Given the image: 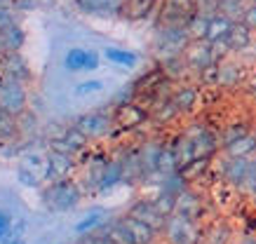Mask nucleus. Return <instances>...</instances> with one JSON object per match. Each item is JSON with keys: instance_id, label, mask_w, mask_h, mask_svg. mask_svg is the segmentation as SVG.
Returning <instances> with one entry per match:
<instances>
[{"instance_id": "27", "label": "nucleus", "mask_w": 256, "mask_h": 244, "mask_svg": "<svg viewBox=\"0 0 256 244\" xmlns=\"http://www.w3.org/2000/svg\"><path fill=\"white\" fill-rule=\"evenodd\" d=\"M16 122H19V134L22 136H26V134L33 136L38 132V122H36V115H33V113H26V110H24L22 115L16 118Z\"/></svg>"}, {"instance_id": "5", "label": "nucleus", "mask_w": 256, "mask_h": 244, "mask_svg": "<svg viewBox=\"0 0 256 244\" xmlns=\"http://www.w3.org/2000/svg\"><path fill=\"white\" fill-rule=\"evenodd\" d=\"M116 127L122 129V132H134L139 129L141 125H146L150 120V110L148 106H141V101H130V103H122L116 108Z\"/></svg>"}, {"instance_id": "17", "label": "nucleus", "mask_w": 256, "mask_h": 244, "mask_svg": "<svg viewBox=\"0 0 256 244\" xmlns=\"http://www.w3.org/2000/svg\"><path fill=\"white\" fill-rule=\"evenodd\" d=\"M80 9H85L90 14L96 16H110L124 9V0H78Z\"/></svg>"}, {"instance_id": "22", "label": "nucleus", "mask_w": 256, "mask_h": 244, "mask_svg": "<svg viewBox=\"0 0 256 244\" xmlns=\"http://www.w3.org/2000/svg\"><path fill=\"white\" fill-rule=\"evenodd\" d=\"M230 237H233L230 226L224 223V221H216V223H212L210 228L202 233V242L200 244H228L230 242Z\"/></svg>"}, {"instance_id": "4", "label": "nucleus", "mask_w": 256, "mask_h": 244, "mask_svg": "<svg viewBox=\"0 0 256 244\" xmlns=\"http://www.w3.org/2000/svg\"><path fill=\"white\" fill-rule=\"evenodd\" d=\"M26 103H28V94H26V87H24L22 80L12 78L0 68V108L8 110L10 115H22L26 110Z\"/></svg>"}, {"instance_id": "12", "label": "nucleus", "mask_w": 256, "mask_h": 244, "mask_svg": "<svg viewBox=\"0 0 256 244\" xmlns=\"http://www.w3.org/2000/svg\"><path fill=\"white\" fill-rule=\"evenodd\" d=\"M99 54L94 52V49H82V47H73L66 52L64 56V66L68 68V71L78 73V71H96L99 68Z\"/></svg>"}, {"instance_id": "20", "label": "nucleus", "mask_w": 256, "mask_h": 244, "mask_svg": "<svg viewBox=\"0 0 256 244\" xmlns=\"http://www.w3.org/2000/svg\"><path fill=\"white\" fill-rule=\"evenodd\" d=\"M0 68L8 73V75H12V78L22 80V82H26V80L31 78V71H28V63L22 59V54L16 52V54H8L0 59Z\"/></svg>"}, {"instance_id": "31", "label": "nucleus", "mask_w": 256, "mask_h": 244, "mask_svg": "<svg viewBox=\"0 0 256 244\" xmlns=\"http://www.w3.org/2000/svg\"><path fill=\"white\" fill-rule=\"evenodd\" d=\"M12 235V216L0 209V242H10Z\"/></svg>"}, {"instance_id": "33", "label": "nucleus", "mask_w": 256, "mask_h": 244, "mask_svg": "<svg viewBox=\"0 0 256 244\" xmlns=\"http://www.w3.org/2000/svg\"><path fill=\"white\" fill-rule=\"evenodd\" d=\"M247 82V89L252 92V94H256V78H249V80H244Z\"/></svg>"}, {"instance_id": "35", "label": "nucleus", "mask_w": 256, "mask_h": 244, "mask_svg": "<svg viewBox=\"0 0 256 244\" xmlns=\"http://www.w3.org/2000/svg\"><path fill=\"white\" fill-rule=\"evenodd\" d=\"M254 132H256V127H254Z\"/></svg>"}, {"instance_id": "9", "label": "nucleus", "mask_w": 256, "mask_h": 244, "mask_svg": "<svg viewBox=\"0 0 256 244\" xmlns=\"http://www.w3.org/2000/svg\"><path fill=\"white\" fill-rule=\"evenodd\" d=\"M76 169V155L59 153V150H47V167H45V183L68 179Z\"/></svg>"}, {"instance_id": "21", "label": "nucleus", "mask_w": 256, "mask_h": 244, "mask_svg": "<svg viewBox=\"0 0 256 244\" xmlns=\"http://www.w3.org/2000/svg\"><path fill=\"white\" fill-rule=\"evenodd\" d=\"M101 230H106V235L113 240V244H136L134 242V237H132V233H130V228L124 226L122 216L108 219L104 226H101Z\"/></svg>"}, {"instance_id": "24", "label": "nucleus", "mask_w": 256, "mask_h": 244, "mask_svg": "<svg viewBox=\"0 0 256 244\" xmlns=\"http://www.w3.org/2000/svg\"><path fill=\"white\" fill-rule=\"evenodd\" d=\"M156 2L158 0H127L124 2V12H127L130 19H144V16H148L153 12Z\"/></svg>"}, {"instance_id": "25", "label": "nucleus", "mask_w": 256, "mask_h": 244, "mask_svg": "<svg viewBox=\"0 0 256 244\" xmlns=\"http://www.w3.org/2000/svg\"><path fill=\"white\" fill-rule=\"evenodd\" d=\"M252 129H249L247 125H228L218 134V139H221V150H226L228 146H233V143H238L242 139V136H247Z\"/></svg>"}, {"instance_id": "1", "label": "nucleus", "mask_w": 256, "mask_h": 244, "mask_svg": "<svg viewBox=\"0 0 256 244\" xmlns=\"http://www.w3.org/2000/svg\"><path fill=\"white\" fill-rule=\"evenodd\" d=\"M82 186L73 179H59V181H50L42 188V205L54 214H64V212H70L80 205L82 200Z\"/></svg>"}, {"instance_id": "16", "label": "nucleus", "mask_w": 256, "mask_h": 244, "mask_svg": "<svg viewBox=\"0 0 256 244\" xmlns=\"http://www.w3.org/2000/svg\"><path fill=\"white\" fill-rule=\"evenodd\" d=\"M172 101L176 103V108L181 110V115H188L198 108L200 103V89L195 85H178L172 92Z\"/></svg>"}, {"instance_id": "32", "label": "nucleus", "mask_w": 256, "mask_h": 244, "mask_svg": "<svg viewBox=\"0 0 256 244\" xmlns=\"http://www.w3.org/2000/svg\"><path fill=\"white\" fill-rule=\"evenodd\" d=\"M240 21L244 26H249L252 31H256V2H254V5H247V7H244Z\"/></svg>"}, {"instance_id": "19", "label": "nucleus", "mask_w": 256, "mask_h": 244, "mask_svg": "<svg viewBox=\"0 0 256 244\" xmlns=\"http://www.w3.org/2000/svg\"><path fill=\"white\" fill-rule=\"evenodd\" d=\"M244 82V73L238 63L233 61H218V78H216V87H238Z\"/></svg>"}, {"instance_id": "6", "label": "nucleus", "mask_w": 256, "mask_h": 244, "mask_svg": "<svg viewBox=\"0 0 256 244\" xmlns=\"http://www.w3.org/2000/svg\"><path fill=\"white\" fill-rule=\"evenodd\" d=\"M184 59H186V63L190 66V71H198V75H200V71H204L207 66L218 61L216 52H214V45H212L210 40H190L188 47L184 49Z\"/></svg>"}, {"instance_id": "28", "label": "nucleus", "mask_w": 256, "mask_h": 244, "mask_svg": "<svg viewBox=\"0 0 256 244\" xmlns=\"http://www.w3.org/2000/svg\"><path fill=\"white\" fill-rule=\"evenodd\" d=\"M78 244H113L108 235H106V230H94V233H87V235H80Z\"/></svg>"}, {"instance_id": "34", "label": "nucleus", "mask_w": 256, "mask_h": 244, "mask_svg": "<svg viewBox=\"0 0 256 244\" xmlns=\"http://www.w3.org/2000/svg\"><path fill=\"white\" fill-rule=\"evenodd\" d=\"M8 244H26V242H24V240H10Z\"/></svg>"}, {"instance_id": "2", "label": "nucleus", "mask_w": 256, "mask_h": 244, "mask_svg": "<svg viewBox=\"0 0 256 244\" xmlns=\"http://www.w3.org/2000/svg\"><path fill=\"white\" fill-rule=\"evenodd\" d=\"M202 233L204 230L200 228V221L181 216V214H172L162 230L164 240L170 244H200Z\"/></svg>"}, {"instance_id": "29", "label": "nucleus", "mask_w": 256, "mask_h": 244, "mask_svg": "<svg viewBox=\"0 0 256 244\" xmlns=\"http://www.w3.org/2000/svg\"><path fill=\"white\" fill-rule=\"evenodd\" d=\"M104 89V80H85L76 85V94L78 96H87V94H96Z\"/></svg>"}, {"instance_id": "10", "label": "nucleus", "mask_w": 256, "mask_h": 244, "mask_svg": "<svg viewBox=\"0 0 256 244\" xmlns=\"http://www.w3.org/2000/svg\"><path fill=\"white\" fill-rule=\"evenodd\" d=\"M127 214H132V216H136V219L146 221L148 226H153V228L160 230V233L164 230V223H167V219H170V216H164V214L153 205L150 197H139V200H134L132 205H130V209H127Z\"/></svg>"}, {"instance_id": "8", "label": "nucleus", "mask_w": 256, "mask_h": 244, "mask_svg": "<svg viewBox=\"0 0 256 244\" xmlns=\"http://www.w3.org/2000/svg\"><path fill=\"white\" fill-rule=\"evenodd\" d=\"M247 167H249V158H235V155H228L226 153L224 158L218 160V179L226 181L233 188H240L244 176H247Z\"/></svg>"}, {"instance_id": "14", "label": "nucleus", "mask_w": 256, "mask_h": 244, "mask_svg": "<svg viewBox=\"0 0 256 244\" xmlns=\"http://www.w3.org/2000/svg\"><path fill=\"white\" fill-rule=\"evenodd\" d=\"M122 221H124V226L130 228V233H132V237H134V242L136 244H156L160 230H156L153 226H148L146 221L136 219V216H132V214H122Z\"/></svg>"}, {"instance_id": "11", "label": "nucleus", "mask_w": 256, "mask_h": 244, "mask_svg": "<svg viewBox=\"0 0 256 244\" xmlns=\"http://www.w3.org/2000/svg\"><path fill=\"white\" fill-rule=\"evenodd\" d=\"M108 162H110L108 155H92L87 160L85 174H82V190L85 193H99L101 190V181H104Z\"/></svg>"}, {"instance_id": "7", "label": "nucleus", "mask_w": 256, "mask_h": 244, "mask_svg": "<svg viewBox=\"0 0 256 244\" xmlns=\"http://www.w3.org/2000/svg\"><path fill=\"white\" fill-rule=\"evenodd\" d=\"M186 134L193 139V146H195V158H210L221 148V139H218L214 132H212L210 127L200 125V122H195L186 129Z\"/></svg>"}, {"instance_id": "30", "label": "nucleus", "mask_w": 256, "mask_h": 244, "mask_svg": "<svg viewBox=\"0 0 256 244\" xmlns=\"http://www.w3.org/2000/svg\"><path fill=\"white\" fill-rule=\"evenodd\" d=\"M16 174H19V181H22L24 186H28V188H40V186L45 183L42 179H40V176H36V174L28 172V169H26V167H22V165H19Z\"/></svg>"}, {"instance_id": "18", "label": "nucleus", "mask_w": 256, "mask_h": 244, "mask_svg": "<svg viewBox=\"0 0 256 244\" xmlns=\"http://www.w3.org/2000/svg\"><path fill=\"white\" fill-rule=\"evenodd\" d=\"M110 216H108V212L106 209H92V212H87L82 219L73 226V233L76 235H87V233H94V230H99L106 221H108Z\"/></svg>"}, {"instance_id": "13", "label": "nucleus", "mask_w": 256, "mask_h": 244, "mask_svg": "<svg viewBox=\"0 0 256 244\" xmlns=\"http://www.w3.org/2000/svg\"><path fill=\"white\" fill-rule=\"evenodd\" d=\"M24 47V31L16 21H10L0 28V59L8 54H16Z\"/></svg>"}, {"instance_id": "15", "label": "nucleus", "mask_w": 256, "mask_h": 244, "mask_svg": "<svg viewBox=\"0 0 256 244\" xmlns=\"http://www.w3.org/2000/svg\"><path fill=\"white\" fill-rule=\"evenodd\" d=\"M202 212H204V205H202L200 195H195L193 190H181L176 195V207H174V214H181V216H188V219L200 221Z\"/></svg>"}, {"instance_id": "23", "label": "nucleus", "mask_w": 256, "mask_h": 244, "mask_svg": "<svg viewBox=\"0 0 256 244\" xmlns=\"http://www.w3.org/2000/svg\"><path fill=\"white\" fill-rule=\"evenodd\" d=\"M104 56L108 59L113 66H120V68H134L139 56L130 52V49H122V47H106L104 49Z\"/></svg>"}, {"instance_id": "26", "label": "nucleus", "mask_w": 256, "mask_h": 244, "mask_svg": "<svg viewBox=\"0 0 256 244\" xmlns=\"http://www.w3.org/2000/svg\"><path fill=\"white\" fill-rule=\"evenodd\" d=\"M240 190H242V193H247V195H256V155H254V158H249L247 176H244V181H242Z\"/></svg>"}, {"instance_id": "3", "label": "nucleus", "mask_w": 256, "mask_h": 244, "mask_svg": "<svg viewBox=\"0 0 256 244\" xmlns=\"http://www.w3.org/2000/svg\"><path fill=\"white\" fill-rule=\"evenodd\" d=\"M73 127L80 134H85L90 141H101L116 129V115L110 110H92L76 118Z\"/></svg>"}]
</instances>
